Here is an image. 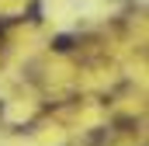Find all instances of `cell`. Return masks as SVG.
Returning a JSON list of instances; mask_svg holds the SVG:
<instances>
[{
  "label": "cell",
  "instance_id": "obj_1",
  "mask_svg": "<svg viewBox=\"0 0 149 146\" xmlns=\"http://www.w3.org/2000/svg\"><path fill=\"white\" fill-rule=\"evenodd\" d=\"M76 49V35H56L52 38V52H73Z\"/></svg>",
  "mask_w": 149,
  "mask_h": 146
},
{
  "label": "cell",
  "instance_id": "obj_2",
  "mask_svg": "<svg viewBox=\"0 0 149 146\" xmlns=\"http://www.w3.org/2000/svg\"><path fill=\"white\" fill-rule=\"evenodd\" d=\"M0 115H3V101H0Z\"/></svg>",
  "mask_w": 149,
  "mask_h": 146
}]
</instances>
